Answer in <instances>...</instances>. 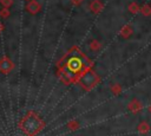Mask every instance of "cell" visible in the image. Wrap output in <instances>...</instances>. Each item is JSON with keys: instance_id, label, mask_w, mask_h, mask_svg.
<instances>
[{"instance_id": "cell-2", "label": "cell", "mask_w": 151, "mask_h": 136, "mask_svg": "<svg viewBox=\"0 0 151 136\" xmlns=\"http://www.w3.org/2000/svg\"><path fill=\"white\" fill-rule=\"evenodd\" d=\"M137 131H138L139 134H142V135L149 132V131H150V125H149V123L145 122V121H142V122L138 124V127H137Z\"/></svg>"}, {"instance_id": "cell-1", "label": "cell", "mask_w": 151, "mask_h": 136, "mask_svg": "<svg viewBox=\"0 0 151 136\" xmlns=\"http://www.w3.org/2000/svg\"><path fill=\"white\" fill-rule=\"evenodd\" d=\"M129 110L131 111V112H133V114H137V112H140V110L143 109V104L140 103V101L139 99H137V98H133L130 103H129Z\"/></svg>"}, {"instance_id": "cell-4", "label": "cell", "mask_w": 151, "mask_h": 136, "mask_svg": "<svg viewBox=\"0 0 151 136\" xmlns=\"http://www.w3.org/2000/svg\"><path fill=\"white\" fill-rule=\"evenodd\" d=\"M129 11L131 13H137L138 11H140V6L137 4V2H131L129 5Z\"/></svg>"}, {"instance_id": "cell-5", "label": "cell", "mask_w": 151, "mask_h": 136, "mask_svg": "<svg viewBox=\"0 0 151 136\" xmlns=\"http://www.w3.org/2000/svg\"><path fill=\"white\" fill-rule=\"evenodd\" d=\"M132 34V28H131V26H125L124 28H123V31H122V35L124 37V38H127V37H130Z\"/></svg>"}, {"instance_id": "cell-6", "label": "cell", "mask_w": 151, "mask_h": 136, "mask_svg": "<svg viewBox=\"0 0 151 136\" xmlns=\"http://www.w3.org/2000/svg\"><path fill=\"white\" fill-rule=\"evenodd\" d=\"M149 111H150V112H151V105H150V106H149Z\"/></svg>"}, {"instance_id": "cell-3", "label": "cell", "mask_w": 151, "mask_h": 136, "mask_svg": "<svg viewBox=\"0 0 151 136\" xmlns=\"http://www.w3.org/2000/svg\"><path fill=\"white\" fill-rule=\"evenodd\" d=\"M140 13L144 17H150L151 15V5L150 4H143L140 6Z\"/></svg>"}]
</instances>
